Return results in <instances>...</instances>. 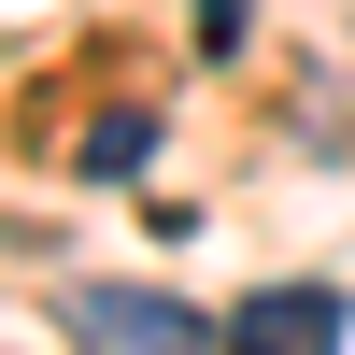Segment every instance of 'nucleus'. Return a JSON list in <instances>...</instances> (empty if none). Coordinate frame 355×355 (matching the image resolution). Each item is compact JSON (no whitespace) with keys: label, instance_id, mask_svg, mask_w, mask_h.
<instances>
[{"label":"nucleus","instance_id":"nucleus-1","mask_svg":"<svg viewBox=\"0 0 355 355\" xmlns=\"http://www.w3.org/2000/svg\"><path fill=\"white\" fill-rule=\"evenodd\" d=\"M57 327H71L85 355H227V327H199L171 284H71Z\"/></svg>","mask_w":355,"mask_h":355},{"label":"nucleus","instance_id":"nucleus-2","mask_svg":"<svg viewBox=\"0 0 355 355\" xmlns=\"http://www.w3.org/2000/svg\"><path fill=\"white\" fill-rule=\"evenodd\" d=\"M227 355H341V284H256L227 313Z\"/></svg>","mask_w":355,"mask_h":355},{"label":"nucleus","instance_id":"nucleus-3","mask_svg":"<svg viewBox=\"0 0 355 355\" xmlns=\"http://www.w3.org/2000/svg\"><path fill=\"white\" fill-rule=\"evenodd\" d=\"M142 157H157V114H100V128H85V171H100V185H128Z\"/></svg>","mask_w":355,"mask_h":355},{"label":"nucleus","instance_id":"nucleus-4","mask_svg":"<svg viewBox=\"0 0 355 355\" xmlns=\"http://www.w3.org/2000/svg\"><path fill=\"white\" fill-rule=\"evenodd\" d=\"M256 43V0H199V57H242Z\"/></svg>","mask_w":355,"mask_h":355}]
</instances>
